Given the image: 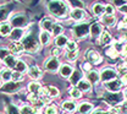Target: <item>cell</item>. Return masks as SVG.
<instances>
[{"mask_svg": "<svg viewBox=\"0 0 127 114\" xmlns=\"http://www.w3.org/2000/svg\"><path fill=\"white\" fill-rule=\"evenodd\" d=\"M48 9L51 15L59 18H64L68 15V6L64 0H51L48 4Z\"/></svg>", "mask_w": 127, "mask_h": 114, "instance_id": "cell-1", "label": "cell"}, {"mask_svg": "<svg viewBox=\"0 0 127 114\" xmlns=\"http://www.w3.org/2000/svg\"><path fill=\"white\" fill-rule=\"evenodd\" d=\"M22 44H23L25 50H27V52H30V53H35V52L39 49V42H38L33 36L25 37Z\"/></svg>", "mask_w": 127, "mask_h": 114, "instance_id": "cell-2", "label": "cell"}, {"mask_svg": "<svg viewBox=\"0 0 127 114\" xmlns=\"http://www.w3.org/2000/svg\"><path fill=\"white\" fill-rule=\"evenodd\" d=\"M89 33V27L87 23H78L73 27V34L76 38H84Z\"/></svg>", "mask_w": 127, "mask_h": 114, "instance_id": "cell-3", "label": "cell"}, {"mask_svg": "<svg viewBox=\"0 0 127 114\" xmlns=\"http://www.w3.org/2000/svg\"><path fill=\"white\" fill-rule=\"evenodd\" d=\"M99 76H100L101 81L105 82L109 81V80H112V79H116L117 77V72L114 69H111V67H104L101 70V72L99 74Z\"/></svg>", "mask_w": 127, "mask_h": 114, "instance_id": "cell-4", "label": "cell"}, {"mask_svg": "<svg viewBox=\"0 0 127 114\" xmlns=\"http://www.w3.org/2000/svg\"><path fill=\"white\" fill-rule=\"evenodd\" d=\"M104 87L108 91H110V92H119L121 90V87H122V82H121V80L112 79V80L104 82Z\"/></svg>", "mask_w": 127, "mask_h": 114, "instance_id": "cell-5", "label": "cell"}, {"mask_svg": "<svg viewBox=\"0 0 127 114\" xmlns=\"http://www.w3.org/2000/svg\"><path fill=\"white\" fill-rule=\"evenodd\" d=\"M44 66H45V70H48L49 72H56L60 67V61L58 60V58L51 57V58L47 59Z\"/></svg>", "mask_w": 127, "mask_h": 114, "instance_id": "cell-6", "label": "cell"}, {"mask_svg": "<svg viewBox=\"0 0 127 114\" xmlns=\"http://www.w3.org/2000/svg\"><path fill=\"white\" fill-rule=\"evenodd\" d=\"M86 59H87V61L88 63H91V64H94V65H98V64H100L101 63V55L98 53V52H95V50H88L87 53H86Z\"/></svg>", "mask_w": 127, "mask_h": 114, "instance_id": "cell-7", "label": "cell"}, {"mask_svg": "<svg viewBox=\"0 0 127 114\" xmlns=\"http://www.w3.org/2000/svg\"><path fill=\"white\" fill-rule=\"evenodd\" d=\"M20 83L16 81H6V83L1 87V91L2 92H5V93H15L17 92L18 90H20Z\"/></svg>", "mask_w": 127, "mask_h": 114, "instance_id": "cell-8", "label": "cell"}, {"mask_svg": "<svg viewBox=\"0 0 127 114\" xmlns=\"http://www.w3.org/2000/svg\"><path fill=\"white\" fill-rule=\"evenodd\" d=\"M112 93H114V95L106 93V95L103 96V98L105 99L106 103H109L111 106H116V104H119V103L122 102V96H121V95H117V92H112Z\"/></svg>", "mask_w": 127, "mask_h": 114, "instance_id": "cell-9", "label": "cell"}, {"mask_svg": "<svg viewBox=\"0 0 127 114\" xmlns=\"http://www.w3.org/2000/svg\"><path fill=\"white\" fill-rule=\"evenodd\" d=\"M10 25H12L16 28H22L23 26L27 25V18L25 16H22V15H17V16H15L11 20V23Z\"/></svg>", "mask_w": 127, "mask_h": 114, "instance_id": "cell-10", "label": "cell"}, {"mask_svg": "<svg viewBox=\"0 0 127 114\" xmlns=\"http://www.w3.org/2000/svg\"><path fill=\"white\" fill-rule=\"evenodd\" d=\"M9 50L11 53H14V54H21L25 50V48H23L22 42H20V41H12L10 43V46H9Z\"/></svg>", "mask_w": 127, "mask_h": 114, "instance_id": "cell-11", "label": "cell"}, {"mask_svg": "<svg viewBox=\"0 0 127 114\" xmlns=\"http://www.w3.org/2000/svg\"><path fill=\"white\" fill-rule=\"evenodd\" d=\"M28 75H30V77L33 79V80H38V79H40L42 77V75H43V71L38 67V66H31L28 70Z\"/></svg>", "mask_w": 127, "mask_h": 114, "instance_id": "cell-12", "label": "cell"}, {"mask_svg": "<svg viewBox=\"0 0 127 114\" xmlns=\"http://www.w3.org/2000/svg\"><path fill=\"white\" fill-rule=\"evenodd\" d=\"M111 42V36L109 32H106V31H101V33L99 34V37H98V43L100 44V46H105V44H109Z\"/></svg>", "mask_w": 127, "mask_h": 114, "instance_id": "cell-13", "label": "cell"}, {"mask_svg": "<svg viewBox=\"0 0 127 114\" xmlns=\"http://www.w3.org/2000/svg\"><path fill=\"white\" fill-rule=\"evenodd\" d=\"M70 16H71L72 20H75V21H81V20H83V18L86 17V14H84V11H83L82 9L75 7V9L71 11Z\"/></svg>", "mask_w": 127, "mask_h": 114, "instance_id": "cell-14", "label": "cell"}, {"mask_svg": "<svg viewBox=\"0 0 127 114\" xmlns=\"http://www.w3.org/2000/svg\"><path fill=\"white\" fill-rule=\"evenodd\" d=\"M54 25H55V22H54V20L50 18V17L43 18L42 22H40V27H42L44 31H49V32H51V28H53Z\"/></svg>", "mask_w": 127, "mask_h": 114, "instance_id": "cell-15", "label": "cell"}, {"mask_svg": "<svg viewBox=\"0 0 127 114\" xmlns=\"http://www.w3.org/2000/svg\"><path fill=\"white\" fill-rule=\"evenodd\" d=\"M50 39H51V34L49 31H42V32L39 33V43L40 44H43V46H47L49 44V42H50Z\"/></svg>", "mask_w": 127, "mask_h": 114, "instance_id": "cell-16", "label": "cell"}, {"mask_svg": "<svg viewBox=\"0 0 127 114\" xmlns=\"http://www.w3.org/2000/svg\"><path fill=\"white\" fill-rule=\"evenodd\" d=\"M77 88L79 91H83V92H88L92 90V83L88 81V80H79L78 83H77Z\"/></svg>", "mask_w": 127, "mask_h": 114, "instance_id": "cell-17", "label": "cell"}, {"mask_svg": "<svg viewBox=\"0 0 127 114\" xmlns=\"http://www.w3.org/2000/svg\"><path fill=\"white\" fill-rule=\"evenodd\" d=\"M23 34H25V31L22 28H15V30H11L10 38H11V41H20V39H22Z\"/></svg>", "mask_w": 127, "mask_h": 114, "instance_id": "cell-18", "label": "cell"}, {"mask_svg": "<svg viewBox=\"0 0 127 114\" xmlns=\"http://www.w3.org/2000/svg\"><path fill=\"white\" fill-rule=\"evenodd\" d=\"M20 114H40V111L32 106H23L20 109Z\"/></svg>", "mask_w": 127, "mask_h": 114, "instance_id": "cell-19", "label": "cell"}, {"mask_svg": "<svg viewBox=\"0 0 127 114\" xmlns=\"http://www.w3.org/2000/svg\"><path fill=\"white\" fill-rule=\"evenodd\" d=\"M101 31H103V27H101L100 23H94V25L89 28V33H91V36H92L93 38H98L99 34L101 33Z\"/></svg>", "mask_w": 127, "mask_h": 114, "instance_id": "cell-20", "label": "cell"}, {"mask_svg": "<svg viewBox=\"0 0 127 114\" xmlns=\"http://www.w3.org/2000/svg\"><path fill=\"white\" fill-rule=\"evenodd\" d=\"M59 71H60V75H61L63 77H70L71 74L73 72V69H72L70 65L65 64V65L60 66V70H59Z\"/></svg>", "mask_w": 127, "mask_h": 114, "instance_id": "cell-21", "label": "cell"}, {"mask_svg": "<svg viewBox=\"0 0 127 114\" xmlns=\"http://www.w3.org/2000/svg\"><path fill=\"white\" fill-rule=\"evenodd\" d=\"M87 72H88V74H87V80L91 82V83H95V82L99 81L100 76H99V72H98V71L89 70V71H87Z\"/></svg>", "mask_w": 127, "mask_h": 114, "instance_id": "cell-22", "label": "cell"}, {"mask_svg": "<svg viewBox=\"0 0 127 114\" xmlns=\"http://www.w3.org/2000/svg\"><path fill=\"white\" fill-rule=\"evenodd\" d=\"M92 111H93V106H92L91 103H87V102L82 103V104L78 107V113L79 114H89Z\"/></svg>", "mask_w": 127, "mask_h": 114, "instance_id": "cell-23", "label": "cell"}, {"mask_svg": "<svg viewBox=\"0 0 127 114\" xmlns=\"http://www.w3.org/2000/svg\"><path fill=\"white\" fill-rule=\"evenodd\" d=\"M17 60L18 59H16L15 55H11V54H9L5 59H4V63L6 64V66L9 67V69H14L16 65V63H17Z\"/></svg>", "mask_w": 127, "mask_h": 114, "instance_id": "cell-24", "label": "cell"}, {"mask_svg": "<svg viewBox=\"0 0 127 114\" xmlns=\"http://www.w3.org/2000/svg\"><path fill=\"white\" fill-rule=\"evenodd\" d=\"M81 79H82V71H79V70H73V72H72L71 76H70V82H71L72 85H77Z\"/></svg>", "mask_w": 127, "mask_h": 114, "instance_id": "cell-25", "label": "cell"}, {"mask_svg": "<svg viewBox=\"0 0 127 114\" xmlns=\"http://www.w3.org/2000/svg\"><path fill=\"white\" fill-rule=\"evenodd\" d=\"M93 12H94L95 16H103V15L105 14V6H104L103 4H100V2L94 4V6H93Z\"/></svg>", "mask_w": 127, "mask_h": 114, "instance_id": "cell-26", "label": "cell"}, {"mask_svg": "<svg viewBox=\"0 0 127 114\" xmlns=\"http://www.w3.org/2000/svg\"><path fill=\"white\" fill-rule=\"evenodd\" d=\"M11 75H12V71L9 69V67H6V69H1L0 70V76H1V80H4V81H11Z\"/></svg>", "mask_w": 127, "mask_h": 114, "instance_id": "cell-27", "label": "cell"}, {"mask_svg": "<svg viewBox=\"0 0 127 114\" xmlns=\"http://www.w3.org/2000/svg\"><path fill=\"white\" fill-rule=\"evenodd\" d=\"M11 32V25L9 22L0 23V34L1 36H9Z\"/></svg>", "mask_w": 127, "mask_h": 114, "instance_id": "cell-28", "label": "cell"}, {"mask_svg": "<svg viewBox=\"0 0 127 114\" xmlns=\"http://www.w3.org/2000/svg\"><path fill=\"white\" fill-rule=\"evenodd\" d=\"M101 21H103L104 25H106V26H109V27L115 26V23H116V18H115L114 15H106V16H104L101 18Z\"/></svg>", "mask_w": 127, "mask_h": 114, "instance_id": "cell-29", "label": "cell"}, {"mask_svg": "<svg viewBox=\"0 0 127 114\" xmlns=\"http://www.w3.org/2000/svg\"><path fill=\"white\" fill-rule=\"evenodd\" d=\"M14 69H15V71H18V72H21V74H23V72H26V71L28 70L27 64H26L25 61H22V60H17V63H16V65Z\"/></svg>", "mask_w": 127, "mask_h": 114, "instance_id": "cell-30", "label": "cell"}, {"mask_svg": "<svg viewBox=\"0 0 127 114\" xmlns=\"http://www.w3.org/2000/svg\"><path fill=\"white\" fill-rule=\"evenodd\" d=\"M67 41H68V39H67L64 34H59V36H56V38H55V44H56V47L63 48V47L66 46Z\"/></svg>", "mask_w": 127, "mask_h": 114, "instance_id": "cell-31", "label": "cell"}, {"mask_svg": "<svg viewBox=\"0 0 127 114\" xmlns=\"http://www.w3.org/2000/svg\"><path fill=\"white\" fill-rule=\"evenodd\" d=\"M76 103L73 101H65L63 103V108L66 111V112H73L76 109Z\"/></svg>", "mask_w": 127, "mask_h": 114, "instance_id": "cell-32", "label": "cell"}, {"mask_svg": "<svg viewBox=\"0 0 127 114\" xmlns=\"http://www.w3.org/2000/svg\"><path fill=\"white\" fill-rule=\"evenodd\" d=\"M78 57V50H67L66 52V58L68 61H75Z\"/></svg>", "mask_w": 127, "mask_h": 114, "instance_id": "cell-33", "label": "cell"}, {"mask_svg": "<svg viewBox=\"0 0 127 114\" xmlns=\"http://www.w3.org/2000/svg\"><path fill=\"white\" fill-rule=\"evenodd\" d=\"M40 83L37 81H33L31 82L30 85H28V90H30V92H33V93H38V91L40 90Z\"/></svg>", "mask_w": 127, "mask_h": 114, "instance_id": "cell-34", "label": "cell"}, {"mask_svg": "<svg viewBox=\"0 0 127 114\" xmlns=\"http://www.w3.org/2000/svg\"><path fill=\"white\" fill-rule=\"evenodd\" d=\"M63 26L61 25H59V23H55L54 26H53V28H51V33L56 37V36H59V34H63Z\"/></svg>", "mask_w": 127, "mask_h": 114, "instance_id": "cell-35", "label": "cell"}, {"mask_svg": "<svg viewBox=\"0 0 127 114\" xmlns=\"http://www.w3.org/2000/svg\"><path fill=\"white\" fill-rule=\"evenodd\" d=\"M116 70H117V72H120V74H127V60L125 61H122V63H120L117 67H116Z\"/></svg>", "mask_w": 127, "mask_h": 114, "instance_id": "cell-36", "label": "cell"}, {"mask_svg": "<svg viewBox=\"0 0 127 114\" xmlns=\"http://www.w3.org/2000/svg\"><path fill=\"white\" fill-rule=\"evenodd\" d=\"M70 95H71V97L78 99V98H81V96H82V91H79L77 87H73V88L70 90Z\"/></svg>", "mask_w": 127, "mask_h": 114, "instance_id": "cell-37", "label": "cell"}, {"mask_svg": "<svg viewBox=\"0 0 127 114\" xmlns=\"http://www.w3.org/2000/svg\"><path fill=\"white\" fill-rule=\"evenodd\" d=\"M48 95L50 97H58L59 96V90L54 86H49L48 87Z\"/></svg>", "mask_w": 127, "mask_h": 114, "instance_id": "cell-38", "label": "cell"}, {"mask_svg": "<svg viewBox=\"0 0 127 114\" xmlns=\"http://www.w3.org/2000/svg\"><path fill=\"white\" fill-rule=\"evenodd\" d=\"M106 55H108V57H110V58H112V59H115V58H117L119 52L114 48V47H110L109 49H106Z\"/></svg>", "mask_w": 127, "mask_h": 114, "instance_id": "cell-39", "label": "cell"}, {"mask_svg": "<svg viewBox=\"0 0 127 114\" xmlns=\"http://www.w3.org/2000/svg\"><path fill=\"white\" fill-rule=\"evenodd\" d=\"M11 80L12 81H16V82H21L23 80V76H22V74L21 72H18V71H14L12 72V75H11Z\"/></svg>", "mask_w": 127, "mask_h": 114, "instance_id": "cell-40", "label": "cell"}, {"mask_svg": "<svg viewBox=\"0 0 127 114\" xmlns=\"http://www.w3.org/2000/svg\"><path fill=\"white\" fill-rule=\"evenodd\" d=\"M6 113L7 114H20V109L15 107L14 104H10L7 108H6Z\"/></svg>", "mask_w": 127, "mask_h": 114, "instance_id": "cell-41", "label": "cell"}, {"mask_svg": "<svg viewBox=\"0 0 127 114\" xmlns=\"http://www.w3.org/2000/svg\"><path fill=\"white\" fill-rule=\"evenodd\" d=\"M65 47L67 50H77V43L75 41H67Z\"/></svg>", "mask_w": 127, "mask_h": 114, "instance_id": "cell-42", "label": "cell"}, {"mask_svg": "<svg viewBox=\"0 0 127 114\" xmlns=\"http://www.w3.org/2000/svg\"><path fill=\"white\" fill-rule=\"evenodd\" d=\"M27 99H28V101L31 102L32 104H33V103H35V102H37V101L39 99V97H38V93H33V92H31V93L28 95Z\"/></svg>", "mask_w": 127, "mask_h": 114, "instance_id": "cell-43", "label": "cell"}, {"mask_svg": "<svg viewBox=\"0 0 127 114\" xmlns=\"http://www.w3.org/2000/svg\"><path fill=\"white\" fill-rule=\"evenodd\" d=\"M9 54H10V50H9V49L1 48L0 49V60H2V61H4V59H5Z\"/></svg>", "mask_w": 127, "mask_h": 114, "instance_id": "cell-44", "label": "cell"}, {"mask_svg": "<svg viewBox=\"0 0 127 114\" xmlns=\"http://www.w3.org/2000/svg\"><path fill=\"white\" fill-rule=\"evenodd\" d=\"M45 114H58V109L54 106H49L45 109Z\"/></svg>", "mask_w": 127, "mask_h": 114, "instance_id": "cell-45", "label": "cell"}, {"mask_svg": "<svg viewBox=\"0 0 127 114\" xmlns=\"http://www.w3.org/2000/svg\"><path fill=\"white\" fill-rule=\"evenodd\" d=\"M114 6L110 5V4H108V5H105V14L106 15H114Z\"/></svg>", "mask_w": 127, "mask_h": 114, "instance_id": "cell-46", "label": "cell"}, {"mask_svg": "<svg viewBox=\"0 0 127 114\" xmlns=\"http://www.w3.org/2000/svg\"><path fill=\"white\" fill-rule=\"evenodd\" d=\"M70 4L71 5H75L76 7H79V9L83 7V2L81 0H70Z\"/></svg>", "mask_w": 127, "mask_h": 114, "instance_id": "cell-47", "label": "cell"}, {"mask_svg": "<svg viewBox=\"0 0 127 114\" xmlns=\"http://www.w3.org/2000/svg\"><path fill=\"white\" fill-rule=\"evenodd\" d=\"M61 53H63V50L61 48H54L53 49V52H51V54H53V57H55V58H58V57H60L61 55Z\"/></svg>", "mask_w": 127, "mask_h": 114, "instance_id": "cell-48", "label": "cell"}, {"mask_svg": "<svg viewBox=\"0 0 127 114\" xmlns=\"http://www.w3.org/2000/svg\"><path fill=\"white\" fill-rule=\"evenodd\" d=\"M127 41V30H121V37H120V42H126Z\"/></svg>", "mask_w": 127, "mask_h": 114, "instance_id": "cell-49", "label": "cell"}, {"mask_svg": "<svg viewBox=\"0 0 127 114\" xmlns=\"http://www.w3.org/2000/svg\"><path fill=\"white\" fill-rule=\"evenodd\" d=\"M112 1H114V4H115L117 7H121V6H124V5L127 4L126 0H112Z\"/></svg>", "mask_w": 127, "mask_h": 114, "instance_id": "cell-50", "label": "cell"}, {"mask_svg": "<svg viewBox=\"0 0 127 114\" xmlns=\"http://www.w3.org/2000/svg\"><path fill=\"white\" fill-rule=\"evenodd\" d=\"M120 108H116V107H114V108H111L109 112H106V114H120Z\"/></svg>", "mask_w": 127, "mask_h": 114, "instance_id": "cell-51", "label": "cell"}, {"mask_svg": "<svg viewBox=\"0 0 127 114\" xmlns=\"http://www.w3.org/2000/svg\"><path fill=\"white\" fill-rule=\"evenodd\" d=\"M120 112H124V113H127V101L124 102L120 107Z\"/></svg>", "mask_w": 127, "mask_h": 114, "instance_id": "cell-52", "label": "cell"}, {"mask_svg": "<svg viewBox=\"0 0 127 114\" xmlns=\"http://www.w3.org/2000/svg\"><path fill=\"white\" fill-rule=\"evenodd\" d=\"M91 67H92V64H91V63H84V64H83V69H84L86 71H89Z\"/></svg>", "mask_w": 127, "mask_h": 114, "instance_id": "cell-53", "label": "cell"}, {"mask_svg": "<svg viewBox=\"0 0 127 114\" xmlns=\"http://www.w3.org/2000/svg\"><path fill=\"white\" fill-rule=\"evenodd\" d=\"M121 82H122V85H127V74H124V75H122Z\"/></svg>", "mask_w": 127, "mask_h": 114, "instance_id": "cell-54", "label": "cell"}, {"mask_svg": "<svg viewBox=\"0 0 127 114\" xmlns=\"http://www.w3.org/2000/svg\"><path fill=\"white\" fill-rule=\"evenodd\" d=\"M120 11H121V12H124V14H127V4L120 7Z\"/></svg>", "mask_w": 127, "mask_h": 114, "instance_id": "cell-55", "label": "cell"}, {"mask_svg": "<svg viewBox=\"0 0 127 114\" xmlns=\"http://www.w3.org/2000/svg\"><path fill=\"white\" fill-rule=\"evenodd\" d=\"M93 114H106V112H104V111H101V109H95Z\"/></svg>", "mask_w": 127, "mask_h": 114, "instance_id": "cell-56", "label": "cell"}, {"mask_svg": "<svg viewBox=\"0 0 127 114\" xmlns=\"http://www.w3.org/2000/svg\"><path fill=\"white\" fill-rule=\"evenodd\" d=\"M124 96H125V98H126V101H127V88L125 90V93H124Z\"/></svg>", "mask_w": 127, "mask_h": 114, "instance_id": "cell-57", "label": "cell"}, {"mask_svg": "<svg viewBox=\"0 0 127 114\" xmlns=\"http://www.w3.org/2000/svg\"><path fill=\"white\" fill-rule=\"evenodd\" d=\"M124 23H125V25H126V26H127V16L125 17V20H124Z\"/></svg>", "mask_w": 127, "mask_h": 114, "instance_id": "cell-58", "label": "cell"}, {"mask_svg": "<svg viewBox=\"0 0 127 114\" xmlns=\"http://www.w3.org/2000/svg\"><path fill=\"white\" fill-rule=\"evenodd\" d=\"M0 87H1V80H0Z\"/></svg>", "mask_w": 127, "mask_h": 114, "instance_id": "cell-59", "label": "cell"}, {"mask_svg": "<svg viewBox=\"0 0 127 114\" xmlns=\"http://www.w3.org/2000/svg\"><path fill=\"white\" fill-rule=\"evenodd\" d=\"M0 70H1V67H0Z\"/></svg>", "mask_w": 127, "mask_h": 114, "instance_id": "cell-60", "label": "cell"}, {"mask_svg": "<svg viewBox=\"0 0 127 114\" xmlns=\"http://www.w3.org/2000/svg\"><path fill=\"white\" fill-rule=\"evenodd\" d=\"M126 1H127V0H126Z\"/></svg>", "mask_w": 127, "mask_h": 114, "instance_id": "cell-61", "label": "cell"}]
</instances>
